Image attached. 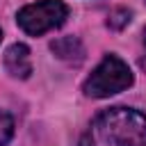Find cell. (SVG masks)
Returning a JSON list of instances; mask_svg holds the SVG:
<instances>
[{
	"mask_svg": "<svg viewBox=\"0 0 146 146\" xmlns=\"http://www.w3.org/2000/svg\"><path fill=\"white\" fill-rule=\"evenodd\" d=\"M132 84V71L130 66L116 57V55H107L96 68L94 73L84 80V94L91 98H107L112 94H119L123 89H128Z\"/></svg>",
	"mask_w": 146,
	"mask_h": 146,
	"instance_id": "7a4b0ae2",
	"label": "cell"
},
{
	"mask_svg": "<svg viewBox=\"0 0 146 146\" xmlns=\"http://www.w3.org/2000/svg\"><path fill=\"white\" fill-rule=\"evenodd\" d=\"M130 11L128 9H114L110 16H107V25L112 27V30H121V27H125L128 23H130Z\"/></svg>",
	"mask_w": 146,
	"mask_h": 146,
	"instance_id": "52a82bcc",
	"label": "cell"
},
{
	"mask_svg": "<svg viewBox=\"0 0 146 146\" xmlns=\"http://www.w3.org/2000/svg\"><path fill=\"white\" fill-rule=\"evenodd\" d=\"M0 39H2V32H0Z\"/></svg>",
	"mask_w": 146,
	"mask_h": 146,
	"instance_id": "9c48e42d",
	"label": "cell"
},
{
	"mask_svg": "<svg viewBox=\"0 0 146 146\" xmlns=\"http://www.w3.org/2000/svg\"><path fill=\"white\" fill-rule=\"evenodd\" d=\"M66 16H68V7L62 0H39L18 11V25L27 34L39 36L48 30L59 27L66 21Z\"/></svg>",
	"mask_w": 146,
	"mask_h": 146,
	"instance_id": "3957f363",
	"label": "cell"
},
{
	"mask_svg": "<svg viewBox=\"0 0 146 146\" xmlns=\"http://www.w3.org/2000/svg\"><path fill=\"white\" fill-rule=\"evenodd\" d=\"M139 66L146 71V30H144V57L139 59Z\"/></svg>",
	"mask_w": 146,
	"mask_h": 146,
	"instance_id": "ba28073f",
	"label": "cell"
},
{
	"mask_svg": "<svg viewBox=\"0 0 146 146\" xmlns=\"http://www.w3.org/2000/svg\"><path fill=\"white\" fill-rule=\"evenodd\" d=\"M80 146H146V116L130 107L103 110L89 123Z\"/></svg>",
	"mask_w": 146,
	"mask_h": 146,
	"instance_id": "6da1fadb",
	"label": "cell"
},
{
	"mask_svg": "<svg viewBox=\"0 0 146 146\" xmlns=\"http://www.w3.org/2000/svg\"><path fill=\"white\" fill-rule=\"evenodd\" d=\"M50 48L59 59L71 62V64H80L84 59V48H82L80 39H75V36H62V39L52 41Z\"/></svg>",
	"mask_w": 146,
	"mask_h": 146,
	"instance_id": "5b68a950",
	"label": "cell"
},
{
	"mask_svg": "<svg viewBox=\"0 0 146 146\" xmlns=\"http://www.w3.org/2000/svg\"><path fill=\"white\" fill-rule=\"evenodd\" d=\"M11 137H14V119L9 112L0 110V146H7Z\"/></svg>",
	"mask_w": 146,
	"mask_h": 146,
	"instance_id": "8992f818",
	"label": "cell"
},
{
	"mask_svg": "<svg viewBox=\"0 0 146 146\" xmlns=\"http://www.w3.org/2000/svg\"><path fill=\"white\" fill-rule=\"evenodd\" d=\"M5 68L11 78H30L32 73V57H30V48L25 43H14L5 50Z\"/></svg>",
	"mask_w": 146,
	"mask_h": 146,
	"instance_id": "277c9868",
	"label": "cell"
}]
</instances>
